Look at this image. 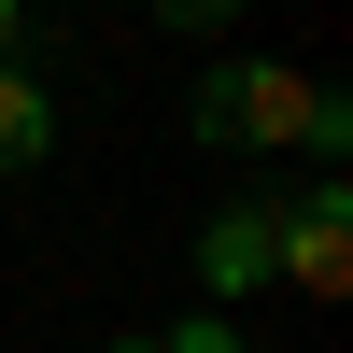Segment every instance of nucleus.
<instances>
[{
    "label": "nucleus",
    "instance_id": "obj_6",
    "mask_svg": "<svg viewBox=\"0 0 353 353\" xmlns=\"http://www.w3.org/2000/svg\"><path fill=\"white\" fill-rule=\"evenodd\" d=\"M241 0H156V28H226Z\"/></svg>",
    "mask_w": 353,
    "mask_h": 353
},
{
    "label": "nucleus",
    "instance_id": "obj_4",
    "mask_svg": "<svg viewBox=\"0 0 353 353\" xmlns=\"http://www.w3.org/2000/svg\"><path fill=\"white\" fill-rule=\"evenodd\" d=\"M43 141H57V99L0 57V184H14V170H43Z\"/></svg>",
    "mask_w": 353,
    "mask_h": 353
},
{
    "label": "nucleus",
    "instance_id": "obj_5",
    "mask_svg": "<svg viewBox=\"0 0 353 353\" xmlns=\"http://www.w3.org/2000/svg\"><path fill=\"white\" fill-rule=\"evenodd\" d=\"M141 353H241V325H226V311H198V325H170V339H141Z\"/></svg>",
    "mask_w": 353,
    "mask_h": 353
},
{
    "label": "nucleus",
    "instance_id": "obj_1",
    "mask_svg": "<svg viewBox=\"0 0 353 353\" xmlns=\"http://www.w3.org/2000/svg\"><path fill=\"white\" fill-rule=\"evenodd\" d=\"M198 141H226V156H339L353 99L325 71H212L198 85Z\"/></svg>",
    "mask_w": 353,
    "mask_h": 353
},
{
    "label": "nucleus",
    "instance_id": "obj_7",
    "mask_svg": "<svg viewBox=\"0 0 353 353\" xmlns=\"http://www.w3.org/2000/svg\"><path fill=\"white\" fill-rule=\"evenodd\" d=\"M14 28H28V0H0V57H14Z\"/></svg>",
    "mask_w": 353,
    "mask_h": 353
},
{
    "label": "nucleus",
    "instance_id": "obj_2",
    "mask_svg": "<svg viewBox=\"0 0 353 353\" xmlns=\"http://www.w3.org/2000/svg\"><path fill=\"white\" fill-rule=\"evenodd\" d=\"M269 283H297V297H339V283H353V198H339V184L283 198V226H269Z\"/></svg>",
    "mask_w": 353,
    "mask_h": 353
},
{
    "label": "nucleus",
    "instance_id": "obj_3",
    "mask_svg": "<svg viewBox=\"0 0 353 353\" xmlns=\"http://www.w3.org/2000/svg\"><path fill=\"white\" fill-rule=\"evenodd\" d=\"M269 226H283V198L212 212V226H198V283H212V297H254V283H269Z\"/></svg>",
    "mask_w": 353,
    "mask_h": 353
}]
</instances>
